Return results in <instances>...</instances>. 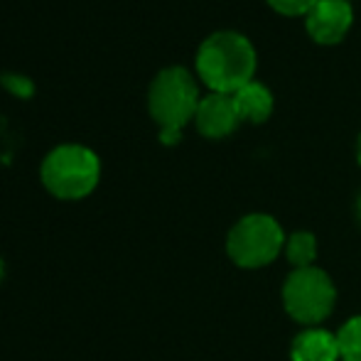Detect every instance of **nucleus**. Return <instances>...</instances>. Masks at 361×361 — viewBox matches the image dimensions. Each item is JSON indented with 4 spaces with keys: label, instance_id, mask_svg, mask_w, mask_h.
<instances>
[{
    "label": "nucleus",
    "instance_id": "2eb2a0df",
    "mask_svg": "<svg viewBox=\"0 0 361 361\" xmlns=\"http://www.w3.org/2000/svg\"><path fill=\"white\" fill-rule=\"evenodd\" d=\"M357 155H359V162H361V135H359V147H357Z\"/></svg>",
    "mask_w": 361,
    "mask_h": 361
},
{
    "label": "nucleus",
    "instance_id": "20e7f679",
    "mask_svg": "<svg viewBox=\"0 0 361 361\" xmlns=\"http://www.w3.org/2000/svg\"><path fill=\"white\" fill-rule=\"evenodd\" d=\"M286 236L281 224L268 214H248L228 231L226 251L241 268H263L276 261Z\"/></svg>",
    "mask_w": 361,
    "mask_h": 361
},
{
    "label": "nucleus",
    "instance_id": "f8f14e48",
    "mask_svg": "<svg viewBox=\"0 0 361 361\" xmlns=\"http://www.w3.org/2000/svg\"><path fill=\"white\" fill-rule=\"evenodd\" d=\"M314 3H317V0H268V5H271L273 10H278L281 15H288V18L307 15Z\"/></svg>",
    "mask_w": 361,
    "mask_h": 361
},
{
    "label": "nucleus",
    "instance_id": "6e6552de",
    "mask_svg": "<svg viewBox=\"0 0 361 361\" xmlns=\"http://www.w3.org/2000/svg\"><path fill=\"white\" fill-rule=\"evenodd\" d=\"M339 342L327 329H307L293 342V361H337Z\"/></svg>",
    "mask_w": 361,
    "mask_h": 361
},
{
    "label": "nucleus",
    "instance_id": "39448f33",
    "mask_svg": "<svg viewBox=\"0 0 361 361\" xmlns=\"http://www.w3.org/2000/svg\"><path fill=\"white\" fill-rule=\"evenodd\" d=\"M337 290L329 276L319 268H295L283 288V302L293 319L302 324H317L329 317Z\"/></svg>",
    "mask_w": 361,
    "mask_h": 361
},
{
    "label": "nucleus",
    "instance_id": "4468645a",
    "mask_svg": "<svg viewBox=\"0 0 361 361\" xmlns=\"http://www.w3.org/2000/svg\"><path fill=\"white\" fill-rule=\"evenodd\" d=\"M357 216H359V221H361V195H359V200H357Z\"/></svg>",
    "mask_w": 361,
    "mask_h": 361
},
{
    "label": "nucleus",
    "instance_id": "dca6fc26",
    "mask_svg": "<svg viewBox=\"0 0 361 361\" xmlns=\"http://www.w3.org/2000/svg\"><path fill=\"white\" fill-rule=\"evenodd\" d=\"M0 278H3V261H0Z\"/></svg>",
    "mask_w": 361,
    "mask_h": 361
},
{
    "label": "nucleus",
    "instance_id": "9b49d317",
    "mask_svg": "<svg viewBox=\"0 0 361 361\" xmlns=\"http://www.w3.org/2000/svg\"><path fill=\"white\" fill-rule=\"evenodd\" d=\"M339 357L344 361H361V314L352 317L337 334Z\"/></svg>",
    "mask_w": 361,
    "mask_h": 361
},
{
    "label": "nucleus",
    "instance_id": "423d86ee",
    "mask_svg": "<svg viewBox=\"0 0 361 361\" xmlns=\"http://www.w3.org/2000/svg\"><path fill=\"white\" fill-rule=\"evenodd\" d=\"M354 23V10L349 0H317L307 15L305 27L310 37L319 44H337L344 39Z\"/></svg>",
    "mask_w": 361,
    "mask_h": 361
},
{
    "label": "nucleus",
    "instance_id": "f257e3e1",
    "mask_svg": "<svg viewBox=\"0 0 361 361\" xmlns=\"http://www.w3.org/2000/svg\"><path fill=\"white\" fill-rule=\"evenodd\" d=\"M197 74L214 94H236L256 74V49L251 39L236 30L209 35L197 52Z\"/></svg>",
    "mask_w": 361,
    "mask_h": 361
},
{
    "label": "nucleus",
    "instance_id": "9d476101",
    "mask_svg": "<svg viewBox=\"0 0 361 361\" xmlns=\"http://www.w3.org/2000/svg\"><path fill=\"white\" fill-rule=\"evenodd\" d=\"M286 253H288V261L293 263L295 268H310L314 256H317V241H314L312 233L298 231L288 238Z\"/></svg>",
    "mask_w": 361,
    "mask_h": 361
},
{
    "label": "nucleus",
    "instance_id": "ddd939ff",
    "mask_svg": "<svg viewBox=\"0 0 361 361\" xmlns=\"http://www.w3.org/2000/svg\"><path fill=\"white\" fill-rule=\"evenodd\" d=\"M3 81L13 91H18L20 96H30V91H32V84H30L27 79H20V76H15V79H13V76H3Z\"/></svg>",
    "mask_w": 361,
    "mask_h": 361
},
{
    "label": "nucleus",
    "instance_id": "f03ea898",
    "mask_svg": "<svg viewBox=\"0 0 361 361\" xmlns=\"http://www.w3.org/2000/svg\"><path fill=\"white\" fill-rule=\"evenodd\" d=\"M200 101V86L185 67H167L152 79L147 109L160 126L162 143L175 145L182 138V128L195 118Z\"/></svg>",
    "mask_w": 361,
    "mask_h": 361
},
{
    "label": "nucleus",
    "instance_id": "1a4fd4ad",
    "mask_svg": "<svg viewBox=\"0 0 361 361\" xmlns=\"http://www.w3.org/2000/svg\"><path fill=\"white\" fill-rule=\"evenodd\" d=\"M233 96V104H236V111L241 116V121H251V123H263L268 116L273 114V94L266 84L261 81H248L246 86L236 91Z\"/></svg>",
    "mask_w": 361,
    "mask_h": 361
},
{
    "label": "nucleus",
    "instance_id": "0eeeda50",
    "mask_svg": "<svg viewBox=\"0 0 361 361\" xmlns=\"http://www.w3.org/2000/svg\"><path fill=\"white\" fill-rule=\"evenodd\" d=\"M195 123L204 138H226L236 130V126L241 123V116L236 111L231 94H214L200 101L195 114Z\"/></svg>",
    "mask_w": 361,
    "mask_h": 361
},
{
    "label": "nucleus",
    "instance_id": "7ed1b4c3",
    "mask_svg": "<svg viewBox=\"0 0 361 361\" xmlns=\"http://www.w3.org/2000/svg\"><path fill=\"white\" fill-rule=\"evenodd\" d=\"M101 162L84 145H59L44 157L42 182L59 200H81L99 185Z\"/></svg>",
    "mask_w": 361,
    "mask_h": 361
}]
</instances>
